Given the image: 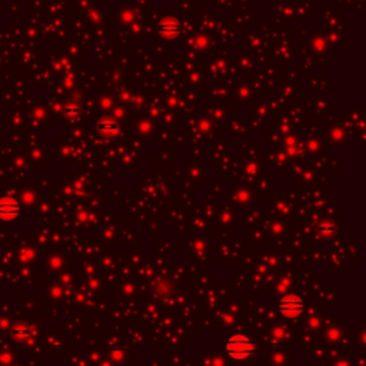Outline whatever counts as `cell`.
<instances>
[{"label":"cell","mask_w":366,"mask_h":366,"mask_svg":"<svg viewBox=\"0 0 366 366\" xmlns=\"http://www.w3.org/2000/svg\"><path fill=\"white\" fill-rule=\"evenodd\" d=\"M225 349H226V353L232 359L242 361V359H246V358L251 356L252 352L255 350V345L252 343V341L248 336L235 335V336H230L226 341Z\"/></svg>","instance_id":"cell-1"},{"label":"cell","mask_w":366,"mask_h":366,"mask_svg":"<svg viewBox=\"0 0 366 366\" xmlns=\"http://www.w3.org/2000/svg\"><path fill=\"white\" fill-rule=\"evenodd\" d=\"M303 300L296 295H288L277 303V311L288 319H296L303 313Z\"/></svg>","instance_id":"cell-2"},{"label":"cell","mask_w":366,"mask_h":366,"mask_svg":"<svg viewBox=\"0 0 366 366\" xmlns=\"http://www.w3.org/2000/svg\"><path fill=\"white\" fill-rule=\"evenodd\" d=\"M19 203L12 198L0 199V219L3 220H13L19 215Z\"/></svg>","instance_id":"cell-3"},{"label":"cell","mask_w":366,"mask_h":366,"mask_svg":"<svg viewBox=\"0 0 366 366\" xmlns=\"http://www.w3.org/2000/svg\"><path fill=\"white\" fill-rule=\"evenodd\" d=\"M99 129H100V130H108V129L116 130L117 126H116V125H99Z\"/></svg>","instance_id":"cell-4"}]
</instances>
